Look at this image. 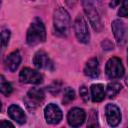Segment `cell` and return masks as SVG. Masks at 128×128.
<instances>
[{
    "label": "cell",
    "mask_w": 128,
    "mask_h": 128,
    "mask_svg": "<svg viewBox=\"0 0 128 128\" xmlns=\"http://www.w3.org/2000/svg\"><path fill=\"white\" fill-rule=\"evenodd\" d=\"M32 1H33V0H32Z\"/></svg>",
    "instance_id": "4316f807"
},
{
    "label": "cell",
    "mask_w": 128,
    "mask_h": 128,
    "mask_svg": "<svg viewBox=\"0 0 128 128\" xmlns=\"http://www.w3.org/2000/svg\"><path fill=\"white\" fill-rule=\"evenodd\" d=\"M118 15L120 17H128V0H124L119 11Z\"/></svg>",
    "instance_id": "44dd1931"
},
{
    "label": "cell",
    "mask_w": 128,
    "mask_h": 128,
    "mask_svg": "<svg viewBox=\"0 0 128 128\" xmlns=\"http://www.w3.org/2000/svg\"><path fill=\"white\" fill-rule=\"evenodd\" d=\"M74 31L77 39L81 43H88L90 40V33L88 30L87 22L85 21L84 17L82 15H78L74 22Z\"/></svg>",
    "instance_id": "5b68a950"
},
{
    "label": "cell",
    "mask_w": 128,
    "mask_h": 128,
    "mask_svg": "<svg viewBox=\"0 0 128 128\" xmlns=\"http://www.w3.org/2000/svg\"><path fill=\"white\" fill-rule=\"evenodd\" d=\"M121 88H122V86H121L120 83H118V82H111L106 87V95L109 98H113V97H115L120 92Z\"/></svg>",
    "instance_id": "e0dca14e"
},
{
    "label": "cell",
    "mask_w": 128,
    "mask_h": 128,
    "mask_svg": "<svg viewBox=\"0 0 128 128\" xmlns=\"http://www.w3.org/2000/svg\"><path fill=\"white\" fill-rule=\"evenodd\" d=\"M20 62H21V55H20L19 51L16 50V51H13L12 53H10L6 57L4 64H5L6 69H8L11 72H14L19 67Z\"/></svg>",
    "instance_id": "4fadbf2b"
},
{
    "label": "cell",
    "mask_w": 128,
    "mask_h": 128,
    "mask_svg": "<svg viewBox=\"0 0 128 128\" xmlns=\"http://www.w3.org/2000/svg\"><path fill=\"white\" fill-rule=\"evenodd\" d=\"M82 5L93 29H102V0H82Z\"/></svg>",
    "instance_id": "6da1fadb"
},
{
    "label": "cell",
    "mask_w": 128,
    "mask_h": 128,
    "mask_svg": "<svg viewBox=\"0 0 128 128\" xmlns=\"http://www.w3.org/2000/svg\"><path fill=\"white\" fill-rule=\"evenodd\" d=\"M105 73L109 79H118L124 75V67L118 57L110 58L105 66Z\"/></svg>",
    "instance_id": "277c9868"
},
{
    "label": "cell",
    "mask_w": 128,
    "mask_h": 128,
    "mask_svg": "<svg viewBox=\"0 0 128 128\" xmlns=\"http://www.w3.org/2000/svg\"><path fill=\"white\" fill-rule=\"evenodd\" d=\"M127 62H128V50H127Z\"/></svg>",
    "instance_id": "d4e9b609"
},
{
    "label": "cell",
    "mask_w": 128,
    "mask_h": 128,
    "mask_svg": "<svg viewBox=\"0 0 128 128\" xmlns=\"http://www.w3.org/2000/svg\"><path fill=\"white\" fill-rule=\"evenodd\" d=\"M126 83H127V85H128V77H127V79H126Z\"/></svg>",
    "instance_id": "484cf974"
},
{
    "label": "cell",
    "mask_w": 128,
    "mask_h": 128,
    "mask_svg": "<svg viewBox=\"0 0 128 128\" xmlns=\"http://www.w3.org/2000/svg\"><path fill=\"white\" fill-rule=\"evenodd\" d=\"M19 79L22 83L28 84H40L43 81V76L40 72L31 69L29 67L23 68L19 74Z\"/></svg>",
    "instance_id": "8992f818"
},
{
    "label": "cell",
    "mask_w": 128,
    "mask_h": 128,
    "mask_svg": "<svg viewBox=\"0 0 128 128\" xmlns=\"http://www.w3.org/2000/svg\"><path fill=\"white\" fill-rule=\"evenodd\" d=\"M105 114L107 122L110 126L115 127L121 121V111L115 104H107L105 108Z\"/></svg>",
    "instance_id": "ba28073f"
},
{
    "label": "cell",
    "mask_w": 128,
    "mask_h": 128,
    "mask_svg": "<svg viewBox=\"0 0 128 128\" xmlns=\"http://www.w3.org/2000/svg\"><path fill=\"white\" fill-rule=\"evenodd\" d=\"M75 98V92L73 89H71L70 87L66 88L65 93H64V97H63V104H68L71 101H73Z\"/></svg>",
    "instance_id": "d6986e66"
},
{
    "label": "cell",
    "mask_w": 128,
    "mask_h": 128,
    "mask_svg": "<svg viewBox=\"0 0 128 128\" xmlns=\"http://www.w3.org/2000/svg\"><path fill=\"white\" fill-rule=\"evenodd\" d=\"M53 25L55 32L59 36H67L70 29V15L63 7L55 9L53 15Z\"/></svg>",
    "instance_id": "3957f363"
},
{
    "label": "cell",
    "mask_w": 128,
    "mask_h": 128,
    "mask_svg": "<svg viewBox=\"0 0 128 128\" xmlns=\"http://www.w3.org/2000/svg\"><path fill=\"white\" fill-rule=\"evenodd\" d=\"M8 115L10 116L11 119L16 121L18 124H24L26 122V115H25L23 109L16 104H12L9 106Z\"/></svg>",
    "instance_id": "5bb4252c"
},
{
    "label": "cell",
    "mask_w": 128,
    "mask_h": 128,
    "mask_svg": "<svg viewBox=\"0 0 128 128\" xmlns=\"http://www.w3.org/2000/svg\"><path fill=\"white\" fill-rule=\"evenodd\" d=\"M45 40H46L45 26L41 19L35 18L31 22L27 30V36H26L27 44L30 46H35L39 43L44 42Z\"/></svg>",
    "instance_id": "7a4b0ae2"
},
{
    "label": "cell",
    "mask_w": 128,
    "mask_h": 128,
    "mask_svg": "<svg viewBox=\"0 0 128 128\" xmlns=\"http://www.w3.org/2000/svg\"><path fill=\"white\" fill-rule=\"evenodd\" d=\"M79 93H80L81 98H82L85 102H87V101L89 100V92H88V89H87L85 86H81V87H80Z\"/></svg>",
    "instance_id": "7402d4cb"
},
{
    "label": "cell",
    "mask_w": 128,
    "mask_h": 128,
    "mask_svg": "<svg viewBox=\"0 0 128 128\" xmlns=\"http://www.w3.org/2000/svg\"><path fill=\"white\" fill-rule=\"evenodd\" d=\"M112 31L114 34V37L119 45H123L126 40V30L124 23L120 19H116L112 22Z\"/></svg>",
    "instance_id": "7c38bea8"
},
{
    "label": "cell",
    "mask_w": 128,
    "mask_h": 128,
    "mask_svg": "<svg viewBox=\"0 0 128 128\" xmlns=\"http://www.w3.org/2000/svg\"><path fill=\"white\" fill-rule=\"evenodd\" d=\"M9 39H10V31L7 28H2V30H1V45H2L3 49L7 46Z\"/></svg>",
    "instance_id": "ffe728a7"
},
{
    "label": "cell",
    "mask_w": 128,
    "mask_h": 128,
    "mask_svg": "<svg viewBox=\"0 0 128 128\" xmlns=\"http://www.w3.org/2000/svg\"><path fill=\"white\" fill-rule=\"evenodd\" d=\"M106 96V91L102 84H93L91 86V98L93 102H101Z\"/></svg>",
    "instance_id": "2e32d148"
},
{
    "label": "cell",
    "mask_w": 128,
    "mask_h": 128,
    "mask_svg": "<svg viewBox=\"0 0 128 128\" xmlns=\"http://www.w3.org/2000/svg\"><path fill=\"white\" fill-rule=\"evenodd\" d=\"M0 91H1V93H2L3 95H6V96L10 95V94L12 93V91H13V87H12V85H11L9 82L5 81V78H4V76H3V75L1 76Z\"/></svg>",
    "instance_id": "ac0fdd59"
},
{
    "label": "cell",
    "mask_w": 128,
    "mask_h": 128,
    "mask_svg": "<svg viewBox=\"0 0 128 128\" xmlns=\"http://www.w3.org/2000/svg\"><path fill=\"white\" fill-rule=\"evenodd\" d=\"M0 127L1 128H5V127H11V128H13L14 126H13L12 123H10L8 121H5V120H2L1 123H0Z\"/></svg>",
    "instance_id": "603a6c76"
},
{
    "label": "cell",
    "mask_w": 128,
    "mask_h": 128,
    "mask_svg": "<svg viewBox=\"0 0 128 128\" xmlns=\"http://www.w3.org/2000/svg\"><path fill=\"white\" fill-rule=\"evenodd\" d=\"M33 63L35 67L38 69H48V70H53V62L49 58L46 52L39 50L35 53L33 57Z\"/></svg>",
    "instance_id": "30bf717a"
},
{
    "label": "cell",
    "mask_w": 128,
    "mask_h": 128,
    "mask_svg": "<svg viewBox=\"0 0 128 128\" xmlns=\"http://www.w3.org/2000/svg\"><path fill=\"white\" fill-rule=\"evenodd\" d=\"M121 1H122V0H112L111 3H110V6H111V7H115V6H117Z\"/></svg>",
    "instance_id": "cb8c5ba5"
},
{
    "label": "cell",
    "mask_w": 128,
    "mask_h": 128,
    "mask_svg": "<svg viewBox=\"0 0 128 128\" xmlns=\"http://www.w3.org/2000/svg\"><path fill=\"white\" fill-rule=\"evenodd\" d=\"M44 116L48 124H58L62 120V111L54 103L48 104L44 109Z\"/></svg>",
    "instance_id": "52a82bcc"
},
{
    "label": "cell",
    "mask_w": 128,
    "mask_h": 128,
    "mask_svg": "<svg viewBox=\"0 0 128 128\" xmlns=\"http://www.w3.org/2000/svg\"><path fill=\"white\" fill-rule=\"evenodd\" d=\"M100 70H99V63L97 58H91L89 59L84 67V74L90 78H96L99 76Z\"/></svg>",
    "instance_id": "9a60e30c"
},
{
    "label": "cell",
    "mask_w": 128,
    "mask_h": 128,
    "mask_svg": "<svg viewBox=\"0 0 128 128\" xmlns=\"http://www.w3.org/2000/svg\"><path fill=\"white\" fill-rule=\"evenodd\" d=\"M86 118V113L83 109L75 107L72 108L67 115V121L68 124L72 127H78L80 125L83 124V122L85 121Z\"/></svg>",
    "instance_id": "9c48e42d"
},
{
    "label": "cell",
    "mask_w": 128,
    "mask_h": 128,
    "mask_svg": "<svg viewBox=\"0 0 128 128\" xmlns=\"http://www.w3.org/2000/svg\"><path fill=\"white\" fill-rule=\"evenodd\" d=\"M44 91L40 88H32L28 91L27 97H26V103L27 106L30 108H35L37 107L44 99Z\"/></svg>",
    "instance_id": "8fae6325"
}]
</instances>
